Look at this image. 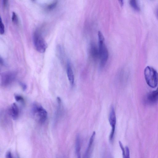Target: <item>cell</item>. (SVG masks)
I'll return each instance as SVG.
<instances>
[{"mask_svg":"<svg viewBox=\"0 0 158 158\" xmlns=\"http://www.w3.org/2000/svg\"><path fill=\"white\" fill-rule=\"evenodd\" d=\"M90 54L92 58L95 61L99 59V48L98 49L95 45L91 43L90 49Z\"/></svg>","mask_w":158,"mask_h":158,"instance_id":"cell-8","label":"cell"},{"mask_svg":"<svg viewBox=\"0 0 158 158\" xmlns=\"http://www.w3.org/2000/svg\"><path fill=\"white\" fill-rule=\"evenodd\" d=\"M99 39V50L100 60V66L101 68H103L107 61L109 53L104 43V38L101 32L98 33Z\"/></svg>","mask_w":158,"mask_h":158,"instance_id":"cell-1","label":"cell"},{"mask_svg":"<svg viewBox=\"0 0 158 158\" xmlns=\"http://www.w3.org/2000/svg\"><path fill=\"white\" fill-rule=\"evenodd\" d=\"M95 132H94L90 139L88 147L87 148L84 155L85 158L90 157V155L92 149V145L94 142V140L95 136Z\"/></svg>","mask_w":158,"mask_h":158,"instance_id":"cell-11","label":"cell"},{"mask_svg":"<svg viewBox=\"0 0 158 158\" xmlns=\"http://www.w3.org/2000/svg\"><path fill=\"white\" fill-rule=\"evenodd\" d=\"M8 2V0H2L3 6L4 8L6 7Z\"/></svg>","mask_w":158,"mask_h":158,"instance_id":"cell-21","label":"cell"},{"mask_svg":"<svg viewBox=\"0 0 158 158\" xmlns=\"http://www.w3.org/2000/svg\"><path fill=\"white\" fill-rule=\"evenodd\" d=\"M20 85L24 91H25L27 88V86L26 85L23 83H20Z\"/></svg>","mask_w":158,"mask_h":158,"instance_id":"cell-20","label":"cell"},{"mask_svg":"<svg viewBox=\"0 0 158 158\" xmlns=\"http://www.w3.org/2000/svg\"><path fill=\"white\" fill-rule=\"evenodd\" d=\"M130 4L132 8L135 11L139 12L140 9L137 0H130Z\"/></svg>","mask_w":158,"mask_h":158,"instance_id":"cell-13","label":"cell"},{"mask_svg":"<svg viewBox=\"0 0 158 158\" xmlns=\"http://www.w3.org/2000/svg\"><path fill=\"white\" fill-rule=\"evenodd\" d=\"M57 2H56L49 5L48 7V9L51 10L54 9L57 6Z\"/></svg>","mask_w":158,"mask_h":158,"instance_id":"cell-17","label":"cell"},{"mask_svg":"<svg viewBox=\"0 0 158 158\" xmlns=\"http://www.w3.org/2000/svg\"><path fill=\"white\" fill-rule=\"evenodd\" d=\"M120 6L122 7L124 5V1L123 0H118Z\"/></svg>","mask_w":158,"mask_h":158,"instance_id":"cell-23","label":"cell"},{"mask_svg":"<svg viewBox=\"0 0 158 158\" xmlns=\"http://www.w3.org/2000/svg\"><path fill=\"white\" fill-rule=\"evenodd\" d=\"M6 157L8 158H11L13 157L12 153L10 151H8L6 154Z\"/></svg>","mask_w":158,"mask_h":158,"instance_id":"cell-22","label":"cell"},{"mask_svg":"<svg viewBox=\"0 0 158 158\" xmlns=\"http://www.w3.org/2000/svg\"><path fill=\"white\" fill-rule=\"evenodd\" d=\"M32 113L35 120L40 123H43L47 120L48 114L47 111L40 104L37 103L32 106Z\"/></svg>","mask_w":158,"mask_h":158,"instance_id":"cell-3","label":"cell"},{"mask_svg":"<svg viewBox=\"0 0 158 158\" xmlns=\"http://www.w3.org/2000/svg\"><path fill=\"white\" fill-rule=\"evenodd\" d=\"M34 46L36 50L41 53H44L47 48V45L41 34L38 31H35L33 35Z\"/></svg>","mask_w":158,"mask_h":158,"instance_id":"cell-4","label":"cell"},{"mask_svg":"<svg viewBox=\"0 0 158 158\" xmlns=\"http://www.w3.org/2000/svg\"><path fill=\"white\" fill-rule=\"evenodd\" d=\"M67 72L68 80L71 84L73 86L74 83L75 78L73 72L69 61L67 62Z\"/></svg>","mask_w":158,"mask_h":158,"instance_id":"cell-9","label":"cell"},{"mask_svg":"<svg viewBox=\"0 0 158 158\" xmlns=\"http://www.w3.org/2000/svg\"><path fill=\"white\" fill-rule=\"evenodd\" d=\"M9 114L14 120L17 119L19 115V109L18 106L16 103L12 104L9 109Z\"/></svg>","mask_w":158,"mask_h":158,"instance_id":"cell-7","label":"cell"},{"mask_svg":"<svg viewBox=\"0 0 158 158\" xmlns=\"http://www.w3.org/2000/svg\"><path fill=\"white\" fill-rule=\"evenodd\" d=\"M156 18L158 19V9L156 11Z\"/></svg>","mask_w":158,"mask_h":158,"instance_id":"cell-25","label":"cell"},{"mask_svg":"<svg viewBox=\"0 0 158 158\" xmlns=\"http://www.w3.org/2000/svg\"><path fill=\"white\" fill-rule=\"evenodd\" d=\"M5 32L4 25L2 22V18L0 21V33L2 35Z\"/></svg>","mask_w":158,"mask_h":158,"instance_id":"cell-15","label":"cell"},{"mask_svg":"<svg viewBox=\"0 0 158 158\" xmlns=\"http://www.w3.org/2000/svg\"><path fill=\"white\" fill-rule=\"evenodd\" d=\"M147 99L151 103H156L158 101V86L156 89L150 93L148 95Z\"/></svg>","mask_w":158,"mask_h":158,"instance_id":"cell-10","label":"cell"},{"mask_svg":"<svg viewBox=\"0 0 158 158\" xmlns=\"http://www.w3.org/2000/svg\"><path fill=\"white\" fill-rule=\"evenodd\" d=\"M15 98L16 101L18 102H24V99L23 97L19 95H15Z\"/></svg>","mask_w":158,"mask_h":158,"instance_id":"cell-16","label":"cell"},{"mask_svg":"<svg viewBox=\"0 0 158 158\" xmlns=\"http://www.w3.org/2000/svg\"><path fill=\"white\" fill-rule=\"evenodd\" d=\"M144 75L147 84L153 88L157 87L158 83V73L152 67L148 66L144 71Z\"/></svg>","mask_w":158,"mask_h":158,"instance_id":"cell-2","label":"cell"},{"mask_svg":"<svg viewBox=\"0 0 158 158\" xmlns=\"http://www.w3.org/2000/svg\"><path fill=\"white\" fill-rule=\"evenodd\" d=\"M75 151L77 157H81V144L80 137L79 135L77 136L75 144Z\"/></svg>","mask_w":158,"mask_h":158,"instance_id":"cell-12","label":"cell"},{"mask_svg":"<svg viewBox=\"0 0 158 158\" xmlns=\"http://www.w3.org/2000/svg\"><path fill=\"white\" fill-rule=\"evenodd\" d=\"M12 22L15 24L17 25L18 23V18L17 14L14 12L13 13L12 16Z\"/></svg>","mask_w":158,"mask_h":158,"instance_id":"cell-14","label":"cell"},{"mask_svg":"<svg viewBox=\"0 0 158 158\" xmlns=\"http://www.w3.org/2000/svg\"><path fill=\"white\" fill-rule=\"evenodd\" d=\"M16 73L14 71H7L1 75V83L4 87H7L11 84L15 80Z\"/></svg>","mask_w":158,"mask_h":158,"instance_id":"cell-5","label":"cell"},{"mask_svg":"<svg viewBox=\"0 0 158 158\" xmlns=\"http://www.w3.org/2000/svg\"><path fill=\"white\" fill-rule=\"evenodd\" d=\"M109 120L110 124L111 127L112 129L109 137L110 141H113L115 134V125L116 124V117L114 108L112 106L109 115Z\"/></svg>","mask_w":158,"mask_h":158,"instance_id":"cell-6","label":"cell"},{"mask_svg":"<svg viewBox=\"0 0 158 158\" xmlns=\"http://www.w3.org/2000/svg\"><path fill=\"white\" fill-rule=\"evenodd\" d=\"M129 150L128 147H125V158H129L130 157Z\"/></svg>","mask_w":158,"mask_h":158,"instance_id":"cell-19","label":"cell"},{"mask_svg":"<svg viewBox=\"0 0 158 158\" xmlns=\"http://www.w3.org/2000/svg\"><path fill=\"white\" fill-rule=\"evenodd\" d=\"M0 62H1V63L2 65H4L5 64V62L3 59H2L1 57L0 59Z\"/></svg>","mask_w":158,"mask_h":158,"instance_id":"cell-24","label":"cell"},{"mask_svg":"<svg viewBox=\"0 0 158 158\" xmlns=\"http://www.w3.org/2000/svg\"><path fill=\"white\" fill-rule=\"evenodd\" d=\"M119 144L120 145V146L122 150V153H123V155L124 158H125V151L124 149V148L123 146V144L121 141H119Z\"/></svg>","mask_w":158,"mask_h":158,"instance_id":"cell-18","label":"cell"}]
</instances>
